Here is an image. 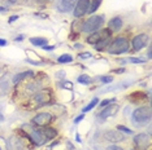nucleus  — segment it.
<instances>
[{"mask_svg":"<svg viewBox=\"0 0 152 150\" xmlns=\"http://www.w3.org/2000/svg\"><path fill=\"white\" fill-rule=\"evenodd\" d=\"M42 132L44 133V136L47 137V140H48V138L52 140V138H55V137L57 136V131H56V129L52 128V127H47V125H46V128H44Z\"/></svg>","mask_w":152,"mask_h":150,"instance_id":"nucleus-16","label":"nucleus"},{"mask_svg":"<svg viewBox=\"0 0 152 150\" xmlns=\"http://www.w3.org/2000/svg\"><path fill=\"white\" fill-rule=\"evenodd\" d=\"M53 98V93L51 89L48 88H44V89H40L35 92V94L33 96V98L30 100V106H27L29 109H35V107H40L44 106V105L50 104Z\"/></svg>","mask_w":152,"mask_h":150,"instance_id":"nucleus-1","label":"nucleus"},{"mask_svg":"<svg viewBox=\"0 0 152 150\" xmlns=\"http://www.w3.org/2000/svg\"><path fill=\"white\" fill-rule=\"evenodd\" d=\"M4 45H7V42L4 39H0V47H4Z\"/></svg>","mask_w":152,"mask_h":150,"instance_id":"nucleus-36","label":"nucleus"},{"mask_svg":"<svg viewBox=\"0 0 152 150\" xmlns=\"http://www.w3.org/2000/svg\"><path fill=\"white\" fill-rule=\"evenodd\" d=\"M117 129H118L120 132H124V133H127V135H131V133H133V131H131V129H129L127 127H125V125H117Z\"/></svg>","mask_w":152,"mask_h":150,"instance_id":"nucleus-26","label":"nucleus"},{"mask_svg":"<svg viewBox=\"0 0 152 150\" xmlns=\"http://www.w3.org/2000/svg\"><path fill=\"white\" fill-rule=\"evenodd\" d=\"M52 119L53 117L51 112H40L33 118V124H35L37 127H46L52 122Z\"/></svg>","mask_w":152,"mask_h":150,"instance_id":"nucleus-5","label":"nucleus"},{"mask_svg":"<svg viewBox=\"0 0 152 150\" xmlns=\"http://www.w3.org/2000/svg\"><path fill=\"white\" fill-rule=\"evenodd\" d=\"M98 102H99V100H98V98H96V97H94V98H92V100H91V102H90V104L87 105V106H85V107H83V110H82V111H83V112H86V111H90V110H91V109H94V107L96 106V105H98Z\"/></svg>","mask_w":152,"mask_h":150,"instance_id":"nucleus-23","label":"nucleus"},{"mask_svg":"<svg viewBox=\"0 0 152 150\" xmlns=\"http://www.w3.org/2000/svg\"><path fill=\"white\" fill-rule=\"evenodd\" d=\"M17 18H18V17H17V16H13V17H11V18H9V22H13V21H16Z\"/></svg>","mask_w":152,"mask_h":150,"instance_id":"nucleus-38","label":"nucleus"},{"mask_svg":"<svg viewBox=\"0 0 152 150\" xmlns=\"http://www.w3.org/2000/svg\"><path fill=\"white\" fill-rule=\"evenodd\" d=\"M83 118H85V115H83V114H81L78 118H75V119H74V123H79L81 120H83Z\"/></svg>","mask_w":152,"mask_h":150,"instance_id":"nucleus-34","label":"nucleus"},{"mask_svg":"<svg viewBox=\"0 0 152 150\" xmlns=\"http://www.w3.org/2000/svg\"><path fill=\"white\" fill-rule=\"evenodd\" d=\"M107 150H124V149L120 148V146H117V145H109L108 148H107Z\"/></svg>","mask_w":152,"mask_h":150,"instance_id":"nucleus-32","label":"nucleus"},{"mask_svg":"<svg viewBox=\"0 0 152 150\" xmlns=\"http://www.w3.org/2000/svg\"><path fill=\"white\" fill-rule=\"evenodd\" d=\"M31 75H33L31 71H25V73L17 74L16 76H15V79H13V81H15V83H20V81L23 80V79H25V78H27V76H31Z\"/></svg>","mask_w":152,"mask_h":150,"instance_id":"nucleus-20","label":"nucleus"},{"mask_svg":"<svg viewBox=\"0 0 152 150\" xmlns=\"http://www.w3.org/2000/svg\"><path fill=\"white\" fill-rule=\"evenodd\" d=\"M112 102H115V98H112V100H110V98H108V100H104L102 102V104H100V106H103V107H105L107 105H109V104H112Z\"/></svg>","mask_w":152,"mask_h":150,"instance_id":"nucleus-27","label":"nucleus"},{"mask_svg":"<svg viewBox=\"0 0 152 150\" xmlns=\"http://www.w3.org/2000/svg\"><path fill=\"white\" fill-rule=\"evenodd\" d=\"M11 4H23L25 3V0H8Z\"/></svg>","mask_w":152,"mask_h":150,"instance_id":"nucleus-33","label":"nucleus"},{"mask_svg":"<svg viewBox=\"0 0 152 150\" xmlns=\"http://www.w3.org/2000/svg\"><path fill=\"white\" fill-rule=\"evenodd\" d=\"M138 98H140V100H146V96H144V93H142V92H135V93H131L130 94V100L133 102H137Z\"/></svg>","mask_w":152,"mask_h":150,"instance_id":"nucleus-22","label":"nucleus"},{"mask_svg":"<svg viewBox=\"0 0 152 150\" xmlns=\"http://www.w3.org/2000/svg\"><path fill=\"white\" fill-rule=\"evenodd\" d=\"M30 138L33 140V142L38 146L43 145L44 142L47 141V137L44 136V133L39 129H31V135H30Z\"/></svg>","mask_w":152,"mask_h":150,"instance_id":"nucleus-10","label":"nucleus"},{"mask_svg":"<svg viewBox=\"0 0 152 150\" xmlns=\"http://www.w3.org/2000/svg\"><path fill=\"white\" fill-rule=\"evenodd\" d=\"M0 150H7V142L3 137H0Z\"/></svg>","mask_w":152,"mask_h":150,"instance_id":"nucleus-28","label":"nucleus"},{"mask_svg":"<svg viewBox=\"0 0 152 150\" xmlns=\"http://www.w3.org/2000/svg\"><path fill=\"white\" fill-rule=\"evenodd\" d=\"M102 1L103 0H91V3H90V6H88V11H87V13H94L96 9L100 6V4H102Z\"/></svg>","mask_w":152,"mask_h":150,"instance_id":"nucleus-18","label":"nucleus"},{"mask_svg":"<svg viewBox=\"0 0 152 150\" xmlns=\"http://www.w3.org/2000/svg\"><path fill=\"white\" fill-rule=\"evenodd\" d=\"M127 49H129V42L126 38H117L110 43L108 52L110 54H120L127 52Z\"/></svg>","mask_w":152,"mask_h":150,"instance_id":"nucleus-2","label":"nucleus"},{"mask_svg":"<svg viewBox=\"0 0 152 150\" xmlns=\"http://www.w3.org/2000/svg\"><path fill=\"white\" fill-rule=\"evenodd\" d=\"M112 80H113L112 76H103V78H102V81H103V83H110Z\"/></svg>","mask_w":152,"mask_h":150,"instance_id":"nucleus-31","label":"nucleus"},{"mask_svg":"<svg viewBox=\"0 0 152 150\" xmlns=\"http://www.w3.org/2000/svg\"><path fill=\"white\" fill-rule=\"evenodd\" d=\"M134 144L139 149L144 150L150 145V137H148V135H146V133H139L137 137H134Z\"/></svg>","mask_w":152,"mask_h":150,"instance_id":"nucleus-11","label":"nucleus"},{"mask_svg":"<svg viewBox=\"0 0 152 150\" xmlns=\"http://www.w3.org/2000/svg\"><path fill=\"white\" fill-rule=\"evenodd\" d=\"M43 48L46 49V50H52V49H53V47H52V45H51V47H48V45H43Z\"/></svg>","mask_w":152,"mask_h":150,"instance_id":"nucleus-37","label":"nucleus"},{"mask_svg":"<svg viewBox=\"0 0 152 150\" xmlns=\"http://www.w3.org/2000/svg\"><path fill=\"white\" fill-rule=\"evenodd\" d=\"M104 137L110 142H118V141H122L125 138V136L121 133L120 131H107L104 133Z\"/></svg>","mask_w":152,"mask_h":150,"instance_id":"nucleus-12","label":"nucleus"},{"mask_svg":"<svg viewBox=\"0 0 152 150\" xmlns=\"http://www.w3.org/2000/svg\"><path fill=\"white\" fill-rule=\"evenodd\" d=\"M115 71H116V73H124L125 70H124V69H117V70H115Z\"/></svg>","mask_w":152,"mask_h":150,"instance_id":"nucleus-39","label":"nucleus"},{"mask_svg":"<svg viewBox=\"0 0 152 150\" xmlns=\"http://www.w3.org/2000/svg\"><path fill=\"white\" fill-rule=\"evenodd\" d=\"M147 42H148V35L147 34H139V35H137L135 38L133 39V50H140L142 48H144V47L147 45Z\"/></svg>","mask_w":152,"mask_h":150,"instance_id":"nucleus-8","label":"nucleus"},{"mask_svg":"<svg viewBox=\"0 0 152 150\" xmlns=\"http://www.w3.org/2000/svg\"><path fill=\"white\" fill-rule=\"evenodd\" d=\"M75 4H77V0H61L60 9L63 12H70L74 9Z\"/></svg>","mask_w":152,"mask_h":150,"instance_id":"nucleus-14","label":"nucleus"},{"mask_svg":"<svg viewBox=\"0 0 152 150\" xmlns=\"http://www.w3.org/2000/svg\"><path fill=\"white\" fill-rule=\"evenodd\" d=\"M30 43L37 47H43L44 44H47V39H44V38H31Z\"/></svg>","mask_w":152,"mask_h":150,"instance_id":"nucleus-19","label":"nucleus"},{"mask_svg":"<svg viewBox=\"0 0 152 150\" xmlns=\"http://www.w3.org/2000/svg\"><path fill=\"white\" fill-rule=\"evenodd\" d=\"M90 57H91V53L90 52H83L79 54V58H90Z\"/></svg>","mask_w":152,"mask_h":150,"instance_id":"nucleus-30","label":"nucleus"},{"mask_svg":"<svg viewBox=\"0 0 152 150\" xmlns=\"http://www.w3.org/2000/svg\"><path fill=\"white\" fill-rule=\"evenodd\" d=\"M122 27V19L120 18V17H115V18H112L108 23V29L112 30V31H118V30Z\"/></svg>","mask_w":152,"mask_h":150,"instance_id":"nucleus-15","label":"nucleus"},{"mask_svg":"<svg viewBox=\"0 0 152 150\" xmlns=\"http://www.w3.org/2000/svg\"><path fill=\"white\" fill-rule=\"evenodd\" d=\"M1 120H3V115L0 114V122H1Z\"/></svg>","mask_w":152,"mask_h":150,"instance_id":"nucleus-41","label":"nucleus"},{"mask_svg":"<svg viewBox=\"0 0 152 150\" xmlns=\"http://www.w3.org/2000/svg\"><path fill=\"white\" fill-rule=\"evenodd\" d=\"M109 43H110V36H109V38H107V39L100 40V42H99L98 44H95V47H96V49H98V50H103L107 45H108Z\"/></svg>","mask_w":152,"mask_h":150,"instance_id":"nucleus-21","label":"nucleus"},{"mask_svg":"<svg viewBox=\"0 0 152 150\" xmlns=\"http://www.w3.org/2000/svg\"><path fill=\"white\" fill-rule=\"evenodd\" d=\"M144 150H146V149H144Z\"/></svg>","mask_w":152,"mask_h":150,"instance_id":"nucleus-42","label":"nucleus"},{"mask_svg":"<svg viewBox=\"0 0 152 150\" xmlns=\"http://www.w3.org/2000/svg\"><path fill=\"white\" fill-rule=\"evenodd\" d=\"M117 111H118V105H116V104H113V102H112V104H109V106H105L102 111H100L99 118L100 119H107L108 117L115 115Z\"/></svg>","mask_w":152,"mask_h":150,"instance_id":"nucleus-9","label":"nucleus"},{"mask_svg":"<svg viewBox=\"0 0 152 150\" xmlns=\"http://www.w3.org/2000/svg\"><path fill=\"white\" fill-rule=\"evenodd\" d=\"M151 119V109L148 106H143V107H138L135 111L133 112V120L135 123H146Z\"/></svg>","mask_w":152,"mask_h":150,"instance_id":"nucleus-4","label":"nucleus"},{"mask_svg":"<svg viewBox=\"0 0 152 150\" xmlns=\"http://www.w3.org/2000/svg\"><path fill=\"white\" fill-rule=\"evenodd\" d=\"M126 61H129V62H133V63H142V62H143V60H140V58H129V60H126ZM122 62H125V61H122Z\"/></svg>","mask_w":152,"mask_h":150,"instance_id":"nucleus-29","label":"nucleus"},{"mask_svg":"<svg viewBox=\"0 0 152 150\" xmlns=\"http://www.w3.org/2000/svg\"><path fill=\"white\" fill-rule=\"evenodd\" d=\"M51 0H35V3H38V4H47Z\"/></svg>","mask_w":152,"mask_h":150,"instance_id":"nucleus-35","label":"nucleus"},{"mask_svg":"<svg viewBox=\"0 0 152 150\" xmlns=\"http://www.w3.org/2000/svg\"><path fill=\"white\" fill-rule=\"evenodd\" d=\"M7 11V8H1V6H0V12H5Z\"/></svg>","mask_w":152,"mask_h":150,"instance_id":"nucleus-40","label":"nucleus"},{"mask_svg":"<svg viewBox=\"0 0 152 150\" xmlns=\"http://www.w3.org/2000/svg\"><path fill=\"white\" fill-rule=\"evenodd\" d=\"M88 6H90V0H77V4L74 6V16L77 18L85 16L88 11Z\"/></svg>","mask_w":152,"mask_h":150,"instance_id":"nucleus-7","label":"nucleus"},{"mask_svg":"<svg viewBox=\"0 0 152 150\" xmlns=\"http://www.w3.org/2000/svg\"><path fill=\"white\" fill-rule=\"evenodd\" d=\"M78 81L79 83H82V84H90L91 83V78H90L88 75H86V74H82V75H79L78 76Z\"/></svg>","mask_w":152,"mask_h":150,"instance_id":"nucleus-25","label":"nucleus"},{"mask_svg":"<svg viewBox=\"0 0 152 150\" xmlns=\"http://www.w3.org/2000/svg\"><path fill=\"white\" fill-rule=\"evenodd\" d=\"M7 150H22L23 148V144L22 141L20 140V137H16V136H13V137L9 138L8 144H7Z\"/></svg>","mask_w":152,"mask_h":150,"instance_id":"nucleus-13","label":"nucleus"},{"mask_svg":"<svg viewBox=\"0 0 152 150\" xmlns=\"http://www.w3.org/2000/svg\"><path fill=\"white\" fill-rule=\"evenodd\" d=\"M109 36H110V30L109 29H104V30H102V31H99V32L91 34V35L87 38V43L88 44H98L100 40L107 39V38H109Z\"/></svg>","mask_w":152,"mask_h":150,"instance_id":"nucleus-6","label":"nucleus"},{"mask_svg":"<svg viewBox=\"0 0 152 150\" xmlns=\"http://www.w3.org/2000/svg\"><path fill=\"white\" fill-rule=\"evenodd\" d=\"M9 80L7 79V76H3L1 79H0V91H1V93H7L9 89Z\"/></svg>","mask_w":152,"mask_h":150,"instance_id":"nucleus-17","label":"nucleus"},{"mask_svg":"<svg viewBox=\"0 0 152 150\" xmlns=\"http://www.w3.org/2000/svg\"><path fill=\"white\" fill-rule=\"evenodd\" d=\"M58 63H68V62H72L73 61V57L70 54H63V56L58 57Z\"/></svg>","mask_w":152,"mask_h":150,"instance_id":"nucleus-24","label":"nucleus"},{"mask_svg":"<svg viewBox=\"0 0 152 150\" xmlns=\"http://www.w3.org/2000/svg\"><path fill=\"white\" fill-rule=\"evenodd\" d=\"M103 23H104V16H91L83 23L82 30L85 32H94L103 26Z\"/></svg>","mask_w":152,"mask_h":150,"instance_id":"nucleus-3","label":"nucleus"}]
</instances>
